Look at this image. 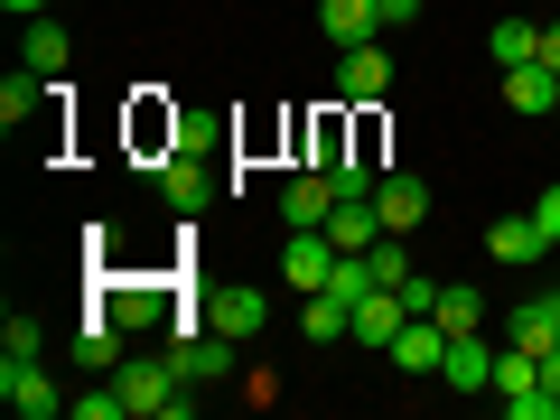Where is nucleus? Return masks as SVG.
<instances>
[{
    "label": "nucleus",
    "mask_w": 560,
    "mask_h": 420,
    "mask_svg": "<svg viewBox=\"0 0 560 420\" xmlns=\"http://www.w3.org/2000/svg\"><path fill=\"white\" fill-rule=\"evenodd\" d=\"M113 383H121V401H131L140 420H187V411H197V393H178V383H187V374H178V355H168V364L140 355V364H121Z\"/></svg>",
    "instance_id": "nucleus-1"
},
{
    "label": "nucleus",
    "mask_w": 560,
    "mask_h": 420,
    "mask_svg": "<svg viewBox=\"0 0 560 420\" xmlns=\"http://www.w3.org/2000/svg\"><path fill=\"white\" fill-rule=\"evenodd\" d=\"M197 318L215 327V337H234V346H253L261 327H271V300H261L253 280H224V290H206V300H197Z\"/></svg>",
    "instance_id": "nucleus-2"
},
{
    "label": "nucleus",
    "mask_w": 560,
    "mask_h": 420,
    "mask_svg": "<svg viewBox=\"0 0 560 420\" xmlns=\"http://www.w3.org/2000/svg\"><path fill=\"white\" fill-rule=\"evenodd\" d=\"M0 401H10V411H20V420H57L66 401H75V393H57V383H47L38 364H20V355H0Z\"/></svg>",
    "instance_id": "nucleus-3"
},
{
    "label": "nucleus",
    "mask_w": 560,
    "mask_h": 420,
    "mask_svg": "<svg viewBox=\"0 0 560 420\" xmlns=\"http://www.w3.org/2000/svg\"><path fill=\"white\" fill-rule=\"evenodd\" d=\"M374 215H383V234H420V215H430V178L383 168V178H374Z\"/></svg>",
    "instance_id": "nucleus-4"
},
{
    "label": "nucleus",
    "mask_w": 560,
    "mask_h": 420,
    "mask_svg": "<svg viewBox=\"0 0 560 420\" xmlns=\"http://www.w3.org/2000/svg\"><path fill=\"white\" fill-rule=\"evenodd\" d=\"M327 271H337V243H327L318 224H300V234L280 243V280H290L300 300H308V290H327Z\"/></svg>",
    "instance_id": "nucleus-5"
},
{
    "label": "nucleus",
    "mask_w": 560,
    "mask_h": 420,
    "mask_svg": "<svg viewBox=\"0 0 560 420\" xmlns=\"http://www.w3.org/2000/svg\"><path fill=\"white\" fill-rule=\"evenodd\" d=\"M337 178H327V168H300V178H290V187H280V224H290V234H300V224H327V215H337Z\"/></svg>",
    "instance_id": "nucleus-6"
},
{
    "label": "nucleus",
    "mask_w": 560,
    "mask_h": 420,
    "mask_svg": "<svg viewBox=\"0 0 560 420\" xmlns=\"http://www.w3.org/2000/svg\"><path fill=\"white\" fill-rule=\"evenodd\" d=\"M504 346H523V355H551V346H560V290H533V300L504 318Z\"/></svg>",
    "instance_id": "nucleus-7"
},
{
    "label": "nucleus",
    "mask_w": 560,
    "mask_h": 420,
    "mask_svg": "<svg viewBox=\"0 0 560 420\" xmlns=\"http://www.w3.org/2000/svg\"><path fill=\"white\" fill-rule=\"evenodd\" d=\"M168 355H178V374H187V383H234V337H215V327L178 337Z\"/></svg>",
    "instance_id": "nucleus-8"
},
{
    "label": "nucleus",
    "mask_w": 560,
    "mask_h": 420,
    "mask_svg": "<svg viewBox=\"0 0 560 420\" xmlns=\"http://www.w3.org/2000/svg\"><path fill=\"white\" fill-rule=\"evenodd\" d=\"M160 197H168V215H197V206L215 197V178L197 168V150H168L160 160Z\"/></svg>",
    "instance_id": "nucleus-9"
},
{
    "label": "nucleus",
    "mask_w": 560,
    "mask_h": 420,
    "mask_svg": "<svg viewBox=\"0 0 560 420\" xmlns=\"http://www.w3.org/2000/svg\"><path fill=\"white\" fill-rule=\"evenodd\" d=\"M411 327V308H401V290H364L355 300V346H383L393 355V337Z\"/></svg>",
    "instance_id": "nucleus-10"
},
{
    "label": "nucleus",
    "mask_w": 560,
    "mask_h": 420,
    "mask_svg": "<svg viewBox=\"0 0 560 420\" xmlns=\"http://www.w3.org/2000/svg\"><path fill=\"white\" fill-rule=\"evenodd\" d=\"M440 383H448V393H486V383H495V346H486V337H448Z\"/></svg>",
    "instance_id": "nucleus-11"
},
{
    "label": "nucleus",
    "mask_w": 560,
    "mask_h": 420,
    "mask_svg": "<svg viewBox=\"0 0 560 420\" xmlns=\"http://www.w3.org/2000/svg\"><path fill=\"white\" fill-rule=\"evenodd\" d=\"M383 84H393V57H383L374 38H364V47H346V66H337V94H346V103H374Z\"/></svg>",
    "instance_id": "nucleus-12"
},
{
    "label": "nucleus",
    "mask_w": 560,
    "mask_h": 420,
    "mask_svg": "<svg viewBox=\"0 0 560 420\" xmlns=\"http://www.w3.org/2000/svg\"><path fill=\"white\" fill-rule=\"evenodd\" d=\"M318 234L337 243V253H374V243H383V215H374V197H346L337 215L318 224Z\"/></svg>",
    "instance_id": "nucleus-13"
},
{
    "label": "nucleus",
    "mask_w": 560,
    "mask_h": 420,
    "mask_svg": "<svg viewBox=\"0 0 560 420\" xmlns=\"http://www.w3.org/2000/svg\"><path fill=\"white\" fill-rule=\"evenodd\" d=\"M440 355H448V327H440V318H411V327L393 337V364H401V374H440Z\"/></svg>",
    "instance_id": "nucleus-14"
},
{
    "label": "nucleus",
    "mask_w": 560,
    "mask_h": 420,
    "mask_svg": "<svg viewBox=\"0 0 560 420\" xmlns=\"http://www.w3.org/2000/svg\"><path fill=\"white\" fill-rule=\"evenodd\" d=\"M300 337H308V346H337V337H355V300H337V290H308V308H300Z\"/></svg>",
    "instance_id": "nucleus-15"
},
{
    "label": "nucleus",
    "mask_w": 560,
    "mask_h": 420,
    "mask_svg": "<svg viewBox=\"0 0 560 420\" xmlns=\"http://www.w3.org/2000/svg\"><path fill=\"white\" fill-rule=\"evenodd\" d=\"M318 28H327L337 47H364V38L383 28V10H374V0H318Z\"/></svg>",
    "instance_id": "nucleus-16"
},
{
    "label": "nucleus",
    "mask_w": 560,
    "mask_h": 420,
    "mask_svg": "<svg viewBox=\"0 0 560 420\" xmlns=\"http://www.w3.org/2000/svg\"><path fill=\"white\" fill-rule=\"evenodd\" d=\"M486 253H495V261H541L551 243H541L533 215H495V224H486Z\"/></svg>",
    "instance_id": "nucleus-17"
},
{
    "label": "nucleus",
    "mask_w": 560,
    "mask_h": 420,
    "mask_svg": "<svg viewBox=\"0 0 560 420\" xmlns=\"http://www.w3.org/2000/svg\"><path fill=\"white\" fill-rule=\"evenodd\" d=\"M75 355L94 364V374H121V318H113V308H94V318L75 327Z\"/></svg>",
    "instance_id": "nucleus-18"
},
{
    "label": "nucleus",
    "mask_w": 560,
    "mask_h": 420,
    "mask_svg": "<svg viewBox=\"0 0 560 420\" xmlns=\"http://www.w3.org/2000/svg\"><path fill=\"white\" fill-rule=\"evenodd\" d=\"M551 84H560V75H551L541 57H533V66H504V103H514V113H551Z\"/></svg>",
    "instance_id": "nucleus-19"
},
{
    "label": "nucleus",
    "mask_w": 560,
    "mask_h": 420,
    "mask_svg": "<svg viewBox=\"0 0 560 420\" xmlns=\"http://www.w3.org/2000/svg\"><path fill=\"white\" fill-rule=\"evenodd\" d=\"M47 84H57V75H38V66H20V75L0 84V121H10V131H20V121L38 113V94H47Z\"/></svg>",
    "instance_id": "nucleus-20"
},
{
    "label": "nucleus",
    "mask_w": 560,
    "mask_h": 420,
    "mask_svg": "<svg viewBox=\"0 0 560 420\" xmlns=\"http://www.w3.org/2000/svg\"><path fill=\"white\" fill-rule=\"evenodd\" d=\"M440 327H448V337H477V327H486V300H477V280H448V300H440Z\"/></svg>",
    "instance_id": "nucleus-21"
},
{
    "label": "nucleus",
    "mask_w": 560,
    "mask_h": 420,
    "mask_svg": "<svg viewBox=\"0 0 560 420\" xmlns=\"http://www.w3.org/2000/svg\"><path fill=\"white\" fill-rule=\"evenodd\" d=\"M66 57H75V38H66L57 20H28V66H38V75H66Z\"/></svg>",
    "instance_id": "nucleus-22"
},
{
    "label": "nucleus",
    "mask_w": 560,
    "mask_h": 420,
    "mask_svg": "<svg viewBox=\"0 0 560 420\" xmlns=\"http://www.w3.org/2000/svg\"><path fill=\"white\" fill-rule=\"evenodd\" d=\"M486 47H495V66H533L541 57V28L533 20H495V38H486Z\"/></svg>",
    "instance_id": "nucleus-23"
},
{
    "label": "nucleus",
    "mask_w": 560,
    "mask_h": 420,
    "mask_svg": "<svg viewBox=\"0 0 560 420\" xmlns=\"http://www.w3.org/2000/svg\"><path fill=\"white\" fill-rule=\"evenodd\" d=\"M440 300H448V280H430V271L401 280V308H411V318H440Z\"/></svg>",
    "instance_id": "nucleus-24"
},
{
    "label": "nucleus",
    "mask_w": 560,
    "mask_h": 420,
    "mask_svg": "<svg viewBox=\"0 0 560 420\" xmlns=\"http://www.w3.org/2000/svg\"><path fill=\"white\" fill-rule=\"evenodd\" d=\"M66 411H75V420H121V411H131V401H121V383H103V393H75V401H66Z\"/></svg>",
    "instance_id": "nucleus-25"
},
{
    "label": "nucleus",
    "mask_w": 560,
    "mask_h": 420,
    "mask_svg": "<svg viewBox=\"0 0 560 420\" xmlns=\"http://www.w3.org/2000/svg\"><path fill=\"white\" fill-rule=\"evenodd\" d=\"M0 355H20V364H38V318H0Z\"/></svg>",
    "instance_id": "nucleus-26"
},
{
    "label": "nucleus",
    "mask_w": 560,
    "mask_h": 420,
    "mask_svg": "<svg viewBox=\"0 0 560 420\" xmlns=\"http://www.w3.org/2000/svg\"><path fill=\"white\" fill-rule=\"evenodd\" d=\"M533 224H541V243H560V187H541V206H533Z\"/></svg>",
    "instance_id": "nucleus-27"
},
{
    "label": "nucleus",
    "mask_w": 560,
    "mask_h": 420,
    "mask_svg": "<svg viewBox=\"0 0 560 420\" xmlns=\"http://www.w3.org/2000/svg\"><path fill=\"white\" fill-rule=\"evenodd\" d=\"M383 10V28H401V20H420V0H374Z\"/></svg>",
    "instance_id": "nucleus-28"
},
{
    "label": "nucleus",
    "mask_w": 560,
    "mask_h": 420,
    "mask_svg": "<svg viewBox=\"0 0 560 420\" xmlns=\"http://www.w3.org/2000/svg\"><path fill=\"white\" fill-rule=\"evenodd\" d=\"M541 66H551V75H560V20L541 28Z\"/></svg>",
    "instance_id": "nucleus-29"
},
{
    "label": "nucleus",
    "mask_w": 560,
    "mask_h": 420,
    "mask_svg": "<svg viewBox=\"0 0 560 420\" xmlns=\"http://www.w3.org/2000/svg\"><path fill=\"white\" fill-rule=\"evenodd\" d=\"M0 10H10V20H38V10H47V0H0Z\"/></svg>",
    "instance_id": "nucleus-30"
},
{
    "label": "nucleus",
    "mask_w": 560,
    "mask_h": 420,
    "mask_svg": "<svg viewBox=\"0 0 560 420\" xmlns=\"http://www.w3.org/2000/svg\"><path fill=\"white\" fill-rule=\"evenodd\" d=\"M551 113H560V84H551Z\"/></svg>",
    "instance_id": "nucleus-31"
}]
</instances>
